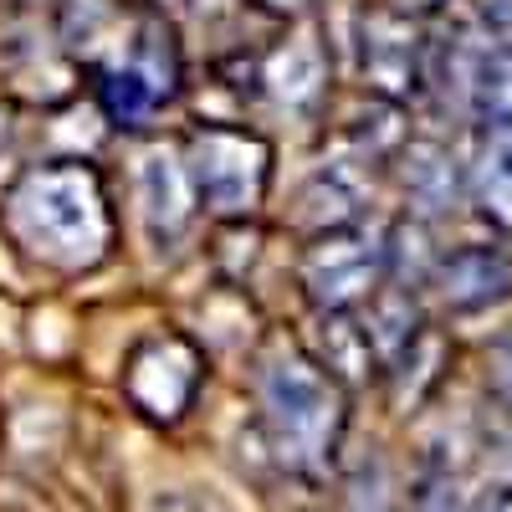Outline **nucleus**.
Returning a JSON list of instances; mask_svg holds the SVG:
<instances>
[{
    "label": "nucleus",
    "instance_id": "f257e3e1",
    "mask_svg": "<svg viewBox=\"0 0 512 512\" xmlns=\"http://www.w3.org/2000/svg\"><path fill=\"white\" fill-rule=\"evenodd\" d=\"M11 241L47 267L77 272L93 267L113 241V216L103 200V180L88 164H41L6 195Z\"/></svg>",
    "mask_w": 512,
    "mask_h": 512
},
{
    "label": "nucleus",
    "instance_id": "f03ea898",
    "mask_svg": "<svg viewBox=\"0 0 512 512\" xmlns=\"http://www.w3.org/2000/svg\"><path fill=\"white\" fill-rule=\"evenodd\" d=\"M256 400H262V431L282 466L318 472L333 456L338 431H344V405H338V384L328 369L282 349L256 379Z\"/></svg>",
    "mask_w": 512,
    "mask_h": 512
},
{
    "label": "nucleus",
    "instance_id": "7ed1b4c3",
    "mask_svg": "<svg viewBox=\"0 0 512 512\" xmlns=\"http://www.w3.org/2000/svg\"><path fill=\"white\" fill-rule=\"evenodd\" d=\"M190 175L216 216H251L267 190V144L231 123H205L190 139Z\"/></svg>",
    "mask_w": 512,
    "mask_h": 512
},
{
    "label": "nucleus",
    "instance_id": "20e7f679",
    "mask_svg": "<svg viewBox=\"0 0 512 512\" xmlns=\"http://www.w3.org/2000/svg\"><path fill=\"white\" fill-rule=\"evenodd\" d=\"M379 246L364 241V236H349V231H328L308 256H303V282H308V297L328 313H344L349 303L374 292V277H379Z\"/></svg>",
    "mask_w": 512,
    "mask_h": 512
},
{
    "label": "nucleus",
    "instance_id": "39448f33",
    "mask_svg": "<svg viewBox=\"0 0 512 512\" xmlns=\"http://www.w3.org/2000/svg\"><path fill=\"white\" fill-rule=\"evenodd\" d=\"M364 77H369V88H379L384 98H400V93L415 88L420 41H415V26L400 21L395 11H379L364 26Z\"/></svg>",
    "mask_w": 512,
    "mask_h": 512
},
{
    "label": "nucleus",
    "instance_id": "423d86ee",
    "mask_svg": "<svg viewBox=\"0 0 512 512\" xmlns=\"http://www.w3.org/2000/svg\"><path fill=\"white\" fill-rule=\"evenodd\" d=\"M139 200H144V221H149V236L159 246H175L195 210H190V175L169 159V154H149L144 169H139Z\"/></svg>",
    "mask_w": 512,
    "mask_h": 512
},
{
    "label": "nucleus",
    "instance_id": "0eeeda50",
    "mask_svg": "<svg viewBox=\"0 0 512 512\" xmlns=\"http://www.w3.org/2000/svg\"><path fill=\"white\" fill-rule=\"evenodd\" d=\"M512 282V267H507V256L492 251V246H461L451 251L441 272H436V287L441 297L456 308V313H477L487 303H497V297L507 292Z\"/></svg>",
    "mask_w": 512,
    "mask_h": 512
},
{
    "label": "nucleus",
    "instance_id": "6e6552de",
    "mask_svg": "<svg viewBox=\"0 0 512 512\" xmlns=\"http://www.w3.org/2000/svg\"><path fill=\"white\" fill-rule=\"evenodd\" d=\"M472 195L497 226L512 231V128H487L472 164Z\"/></svg>",
    "mask_w": 512,
    "mask_h": 512
},
{
    "label": "nucleus",
    "instance_id": "1a4fd4ad",
    "mask_svg": "<svg viewBox=\"0 0 512 512\" xmlns=\"http://www.w3.org/2000/svg\"><path fill=\"white\" fill-rule=\"evenodd\" d=\"M405 195L420 210H446L456 200V159L441 144H415L405 154Z\"/></svg>",
    "mask_w": 512,
    "mask_h": 512
},
{
    "label": "nucleus",
    "instance_id": "9d476101",
    "mask_svg": "<svg viewBox=\"0 0 512 512\" xmlns=\"http://www.w3.org/2000/svg\"><path fill=\"white\" fill-rule=\"evenodd\" d=\"M472 113L482 118V128H512V41L482 52L472 77Z\"/></svg>",
    "mask_w": 512,
    "mask_h": 512
},
{
    "label": "nucleus",
    "instance_id": "9b49d317",
    "mask_svg": "<svg viewBox=\"0 0 512 512\" xmlns=\"http://www.w3.org/2000/svg\"><path fill=\"white\" fill-rule=\"evenodd\" d=\"M492 384H497V400L512 415V333L497 338V349H492Z\"/></svg>",
    "mask_w": 512,
    "mask_h": 512
},
{
    "label": "nucleus",
    "instance_id": "f8f14e48",
    "mask_svg": "<svg viewBox=\"0 0 512 512\" xmlns=\"http://www.w3.org/2000/svg\"><path fill=\"white\" fill-rule=\"evenodd\" d=\"M477 512H512V487H497V492H492Z\"/></svg>",
    "mask_w": 512,
    "mask_h": 512
},
{
    "label": "nucleus",
    "instance_id": "ddd939ff",
    "mask_svg": "<svg viewBox=\"0 0 512 512\" xmlns=\"http://www.w3.org/2000/svg\"><path fill=\"white\" fill-rule=\"evenodd\" d=\"M175 11H190V16H205V11H216V6H226V0H169Z\"/></svg>",
    "mask_w": 512,
    "mask_h": 512
},
{
    "label": "nucleus",
    "instance_id": "4468645a",
    "mask_svg": "<svg viewBox=\"0 0 512 512\" xmlns=\"http://www.w3.org/2000/svg\"><path fill=\"white\" fill-rule=\"evenodd\" d=\"M262 6H277V11H292V6H303V0H262Z\"/></svg>",
    "mask_w": 512,
    "mask_h": 512
}]
</instances>
